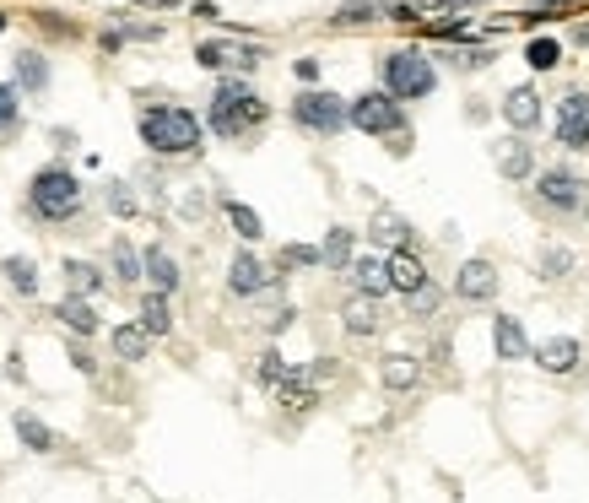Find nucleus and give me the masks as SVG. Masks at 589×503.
Returning a JSON list of instances; mask_svg holds the SVG:
<instances>
[{"label": "nucleus", "mask_w": 589, "mask_h": 503, "mask_svg": "<svg viewBox=\"0 0 589 503\" xmlns=\"http://www.w3.org/2000/svg\"><path fill=\"white\" fill-rule=\"evenodd\" d=\"M136 130H141L146 152H157V157H200V147H206V125L190 109H179V103H146Z\"/></svg>", "instance_id": "1"}, {"label": "nucleus", "mask_w": 589, "mask_h": 503, "mask_svg": "<svg viewBox=\"0 0 589 503\" xmlns=\"http://www.w3.org/2000/svg\"><path fill=\"white\" fill-rule=\"evenodd\" d=\"M82 206H87V190H82V179H76L65 163H49V168H38V174L28 179V211L38 222H49V228L76 222V217H82Z\"/></svg>", "instance_id": "2"}, {"label": "nucleus", "mask_w": 589, "mask_h": 503, "mask_svg": "<svg viewBox=\"0 0 589 503\" xmlns=\"http://www.w3.org/2000/svg\"><path fill=\"white\" fill-rule=\"evenodd\" d=\"M265 119H271V103H265L249 82H238V76L217 82V92H211V109H206V125L217 130L222 141L249 136V130H260V125H265Z\"/></svg>", "instance_id": "3"}, {"label": "nucleus", "mask_w": 589, "mask_h": 503, "mask_svg": "<svg viewBox=\"0 0 589 503\" xmlns=\"http://www.w3.org/2000/svg\"><path fill=\"white\" fill-rule=\"evenodd\" d=\"M379 76H384L379 92H390L400 109H406V103H422V98H433V92H438V65L427 60L422 49H390V55L379 60Z\"/></svg>", "instance_id": "4"}, {"label": "nucleus", "mask_w": 589, "mask_h": 503, "mask_svg": "<svg viewBox=\"0 0 589 503\" xmlns=\"http://www.w3.org/2000/svg\"><path fill=\"white\" fill-rule=\"evenodd\" d=\"M292 119H298L309 136H341L346 130V98H336L330 87H303L292 98Z\"/></svg>", "instance_id": "5"}, {"label": "nucleus", "mask_w": 589, "mask_h": 503, "mask_svg": "<svg viewBox=\"0 0 589 503\" xmlns=\"http://www.w3.org/2000/svg\"><path fill=\"white\" fill-rule=\"evenodd\" d=\"M346 125L363 130V136H400L406 130V109L390 92H363V98L346 103Z\"/></svg>", "instance_id": "6"}, {"label": "nucleus", "mask_w": 589, "mask_h": 503, "mask_svg": "<svg viewBox=\"0 0 589 503\" xmlns=\"http://www.w3.org/2000/svg\"><path fill=\"white\" fill-rule=\"evenodd\" d=\"M535 201L546 211H557V217H573V211L589 206V179L573 174V168H541V179H535Z\"/></svg>", "instance_id": "7"}, {"label": "nucleus", "mask_w": 589, "mask_h": 503, "mask_svg": "<svg viewBox=\"0 0 589 503\" xmlns=\"http://www.w3.org/2000/svg\"><path fill=\"white\" fill-rule=\"evenodd\" d=\"M260 60H265V49L238 44V38H206V44H195V65H206V71H254Z\"/></svg>", "instance_id": "8"}, {"label": "nucleus", "mask_w": 589, "mask_h": 503, "mask_svg": "<svg viewBox=\"0 0 589 503\" xmlns=\"http://www.w3.org/2000/svg\"><path fill=\"white\" fill-rule=\"evenodd\" d=\"M557 141L568 152H589V92H562L557 98Z\"/></svg>", "instance_id": "9"}, {"label": "nucleus", "mask_w": 589, "mask_h": 503, "mask_svg": "<svg viewBox=\"0 0 589 503\" xmlns=\"http://www.w3.org/2000/svg\"><path fill=\"white\" fill-rule=\"evenodd\" d=\"M454 293L465 303H487L498 293V266H492V260H465L460 276H454Z\"/></svg>", "instance_id": "10"}, {"label": "nucleus", "mask_w": 589, "mask_h": 503, "mask_svg": "<svg viewBox=\"0 0 589 503\" xmlns=\"http://www.w3.org/2000/svg\"><path fill=\"white\" fill-rule=\"evenodd\" d=\"M503 119L525 136V130L541 125V92H535L530 82L525 87H508V98H503Z\"/></svg>", "instance_id": "11"}, {"label": "nucleus", "mask_w": 589, "mask_h": 503, "mask_svg": "<svg viewBox=\"0 0 589 503\" xmlns=\"http://www.w3.org/2000/svg\"><path fill=\"white\" fill-rule=\"evenodd\" d=\"M227 287H233L238 298H260L265 287H271V271H265L260 260L244 249V255H233V266H227Z\"/></svg>", "instance_id": "12"}, {"label": "nucleus", "mask_w": 589, "mask_h": 503, "mask_svg": "<svg viewBox=\"0 0 589 503\" xmlns=\"http://www.w3.org/2000/svg\"><path fill=\"white\" fill-rule=\"evenodd\" d=\"M535 363H541V374H573V368L584 363V352H579L573 336H552V341L535 347Z\"/></svg>", "instance_id": "13"}, {"label": "nucleus", "mask_w": 589, "mask_h": 503, "mask_svg": "<svg viewBox=\"0 0 589 503\" xmlns=\"http://www.w3.org/2000/svg\"><path fill=\"white\" fill-rule=\"evenodd\" d=\"M141 276H146V282H152V293H179V282H184V276H179V260H173L168 255V249H146V255H141Z\"/></svg>", "instance_id": "14"}, {"label": "nucleus", "mask_w": 589, "mask_h": 503, "mask_svg": "<svg viewBox=\"0 0 589 503\" xmlns=\"http://www.w3.org/2000/svg\"><path fill=\"white\" fill-rule=\"evenodd\" d=\"M346 276H352V287L363 298H384V293H390V271H384V260H373V255H352Z\"/></svg>", "instance_id": "15"}, {"label": "nucleus", "mask_w": 589, "mask_h": 503, "mask_svg": "<svg viewBox=\"0 0 589 503\" xmlns=\"http://www.w3.org/2000/svg\"><path fill=\"white\" fill-rule=\"evenodd\" d=\"M384 271H390V287H395V293H406V298L427 287V271H422V260L411 255V249H395V255L384 260Z\"/></svg>", "instance_id": "16"}, {"label": "nucleus", "mask_w": 589, "mask_h": 503, "mask_svg": "<svg viewBox=\"0 0 589 503\" xmlns=\"http://www.w3.org/2000/svg\"><path fill=\"white\" fill-rule=\"evenodd\" d=\"M55 320L71 330V336H98V309H92V298H60Z\"/></svg>", "instance_id": "17"}, {"label": "nucleus", "mask_w": 589, "mask_h": 503, "mask_svg": "<svg viewBox=\"0 0 589 503\" xmlns=\"http://www.w3.org/2000/svg\"><path fill=\"white\" fill-rule=\"evenodd\" d=\"M492 347H498V357H508V363H514V357H530L525 325H519L514 314H498V320H492Z\"/></svg>", "instance_id": "18"}, {"label": "nucleus", "mask_w": 589, "mask_h": 503, "mask_svg": "<svg viewBox=\"0 0 589 503\" xmlns=\"http://www.w3.org/2000/svg\"><path fill=\"white\" fill-rule=\"evenodd\" d=\"M498 174H503V179H530V174H535V152L525 147V136L498 141Z\"/></svg>", "instance_id": "19"}, {"label": "nucleus", "mask_w": 589, "mask_h": 503, "mask_svg": "<svg viewBox=\"0 0 589 503\" xmlns=\"http://www.w3.org/2000/svg\"><path fill=\"white\" fill-rule=\"evenodd\" d=\"M341 320L352 336H379V298H346V309H341Z\"/></svg>", "instance_id": "20"}, {"label": "nucleus", "mask_w": 589, "mask_h": 503, "mask_svg": "<svg viewBox=\"0 0 589 503\" xmlns=\"http://www.w3.org/2000/svg\"><path fill=\"white\" fill-rule=\"evenodd\" d=\"M11 428H17V439L33 449V455H49V449H60V439H55V428H44L33 412H17L11 417Z\"/></svg>", "instance_id": "21"}, {"label": "nucleus", "mask_w": 589, "mask_h": 503, "mask_svg": "<svg viewBox=\"0 0 589 503\" xmlns=\"http://www.w3.org/2000/svg\"><path fill=\"white\" fill-rule=\"evenodd\" d=\"M352 244H357V233H352V228H330V233H325V244H319V266L346 271V266H352Z\"/></svg>", "instance_id": "22"}, {"label": "nucleus", "mask_w": 589, "mask_h": 503, "mask_svg": "<svg viewBox=\"0 0 589 503\" xmlns=\"http://www.w3.org/2000/svg\"><path fill=\"white\" fill-rule=\"evenodd\" d=\"M379 17H390V0H341L336 6L341 28H363V22H379Z\"/></svg>", "instance_id": "23"}, {"label": "nucleus", "mask_w": 589, "mask_h": 503, "mask_svg": "<svg viewBox=\"0 0 589 503\" xmlns=\"http://www.w3.org/2000/svg\"><path fill=\"white\" fill-rule=\"evenodd\" d=\"M65 287H71V298H92L103 293V271L92 260H65Z\"/></svg>", "instance_id": "24"}, {"label": "nucleus", "mask_w": 589, "mask_h": 503, "mask_svg": "<svg viewBox=\"0 0 589 503\" xmlns=\"http://www.w3.org/2000/svg\"><path fill=\"white\" fill-rule=\"evenodd\" d=\"M17 87L22 92H49V60L38 49H22L17 55Z\"/></svg>", "instance_id": "25"}, {"label": "nucleus", "mask_w": 589, "mask_h": 503, "mask_svg": "<svg viewBox=\"0 0 589 503\" xmlns=\"http://www.w3.org/2000/svg\"><path fill=\"white\" fill-rule=\"evenodd\" d=\"M417 357H406V352H390L384 357V368H379V379H384V390H411L417 385Z\"/></svg>", "instance_id": "26"}, {"label": "nucleus", "mask_w": 589, "mask_h": 503, "mask_svg": "<svg viewBox=\"0 0 589 503\" xmlns=\"http://www.w3.org/2000/svg\"><path fill=\"white\" fill-rule=\"evenodd\" d=\"M146 336H168L173 330V309H168V298L163 293H146L141 298V320H136Z\"/></svg>", "instance_id": "27"}, {"label": "nucleus", "mask_w": 589, "mask_h": 503, "mask_svg": "<svg viewBox=\"0 0 589 503\" xmlns=\"http://www.w3.org/2000/svg\"><path fill=\"white\" fill-rule=\"evenodd\" d=\"M146 352H152V336H146L141 325H119L114 330V357L119 363H141Z\"/></svg>", "instance_id": "28"}, {"label": "nucleus", "mask_w": 589, "mask_h": 503, "mask_svg": "<svg viewBox=\"0 0 589 503\" xmlns=\"http://www.w3.org/2000/svg\"><path fill=\"white\" fill-rule=\"evenodd\" d=\"M276 401L292 406V412H309V406H314V379L292 368V379H281V385H276Z\"/></svg>", "instance_id": "29"}, {"label": "nucleus", "mask_w": 589, "mask_h": 503, "mask_svg": "<svg viewBox=\"0 0 589 503\" xmlns=\"http://www.w3.org/2000/svg\"><path fill=\"white\" fill-rule=\"evenodd\" d=\"M0 271H6V282L17 287L22 298H33V293H38V266H33L28 255H6V266H0Z\"/></svg>", "instance_id": "30"}, {"label": "nucleus", "mask_w": 589, "mask_h": 503, "mask_svg": "<svg viewBox=\"0 0 589 503\" xmlns=\"http://www.w3.org/2000/svg\"><path fill=\"white\" fill-rule=\"evenodd\" d=\"M222 211H227V222H233V233L244 238V244H254V238H265V222L254 217V211H249L244 201H222Z\"/></svg>", "instance_id": "31"}, {"label": "nucleus", "mask_w": 589, "mask_h": 503, "mask_svg": "<svg viewBox=\"0 0 589 503\" xmlns=\"http://www.w3.org/2000/svg\"><path fill=\"white\" fill-rule=\"evenodd\" d=\"M373 238H384V244H400V249H406V244H411V228H406V217H395V211H379V217H373Z\"/></svg>", "instance_id": "32"}, {"label": "nucleus", "mask_w": 589, "mask_h": 503, "mask_svg": "<svg viewBox=\"0 0 589 503\" xmlns=\"http://www.w3.org/2000/svg\"><path fill=\"white\" fill-rule=\"evenodd\" d=\"M525 60H530V71H552V65L562 60V44H557V38H530Z\"/></svg>", "instance_id": "33"}, {"label": "nucleus", "mask_w": 589, "mask_h": 503, "mask_svg": "<svg viewBox=\"0 0 589 503\" xmlns=\"http://www.w3.org/2000/svg\"><path fill=\"white\" fill-rule=\"evenodd\" d=\"M17 119H22V92L11 87V82H0V136H6V130H17Z\"/></svg>", "instance_id": "34"}, {"label": "nucleus", "mask_w": 589, "mask_h": 503, "mask_svg": "<svg viewBox=\"0 0 589 503\" xmlns=\"http://www.w3.org/2000/svg\"><path fill=\"white\" fill-rule=\"evenodd\" d=\"M114 276H119V282H141V255L125 244V238L114 244Z\"/></svg>", "instance_id": "35"}, {"label": "nucleus", "mask_w": 589, "mask_h": 503, "mask_svg": "<svg viewBox=\"0 0 589 503\" xmlns=\"http://www.w3.org/2000/svg\"><path fill=\"white\" fill-rule=\"evenodd\" d=\"M535 271H541L546 282H557V276H568V271H573V255H568V249H541Z\"/></svg>", "instance_id": "36"}, {"label": "nucleus", "mask_w": 589, "mask_h": 503, "mask_svg": "<svg viewBox=\"0 0 589 503\" xmlns=\"http://www.w3.org/2000/svg\"><path fill=\"white\" fill-rule=\"evenodd\" d=\"M281 379H292V363H287V357H281V352H265L260 357V385H281Z\"/></svg>", "instance_id": "37"}, {"label": "nucleus", "mask_w": 589, "mask_h": 503, "mask_svg": "<svg viewBox=\"0 0 589 503\" xmlns=\"http://www.w3.org/2000/svg\"><path fill=\"white\" fill-rule=\"evenodd\" d=\"M109 211H114V217H136V211H141V201L130 195V184H109Z\"/></svg>", "instance_id": "38"}, {"label": "nucleus", "mask_w": 589, "mask_h": 503, "mask_svg": "<svg viewBox=\"0 0 589 503\" xmlns=\"http://www.w3.org/2000/svg\"><path fill=\"white\" fill-rule=\"evenodd\" d=\"M281 266H319V249L314 244H287L281 249Z\"/></svg>", "instance_id": "39"}, {"label": "nucleus", "mask_w": 589, "mask_h": 503, "mask_svg": "<svg viewBox=\"0 0 589 503\" xmlns=\"http://www.w3.org/2000/svg\"><path fill=\"white\" fill-rule=\"evenodd\" d=\"M406 303H411V314H433V309H438V287H433V282H427V287H422V293H411Z\"/></svg>", "instance_id": "40"}, {"label": "nucleus", "mask_w": 589, "mask_h": 503, "mask_svg": "<svg viewBox=\"0 0 589 503\" xmlns=\"http://www.w3.org/2000/svg\"><path fill=\"white\" fill-rule=\"evenodd\" d=\"M487 60H492L487 49H465V55H449V65H460V71H481Z\"/></svg>", "instance_id": "41"}, {"label": "nucleus", "mask_w": 589, "mask_h": 503, "mask_svg": "<svg viewBox=\"0 0 589 503\" xmlns=\"http://www.w3.org/2000/svg\"><path fill=\"white\" fill-rule=\"evenodd\" d=\"M292 71H298V82H303V87H314V82H319V60H314V55L292 60Z\"/></svg>", "instance_id": "42"}, {"label": "nucleus", "mask_w": 589, "mask_h": 503, "mask_svg": "<svg viewBox=\"0 0 589 503\" xmlns=\"http://www.w3.org/2000/svg\"><path fill=\"white\" fill-rule=\"evenodd\" d=\"M71 363L82 368V374H92V368H98V363H92V352L82 347V341H76V347H71Z\"/></svg>", "instance_id": "43"}, {"label": "nucleus", "mask_w": 589, "mask_h": 503, "mask_svg": "<svg viewBox=\"0 0 589 503\" xmlns=\"http://www.w3.org/2000/svg\"><path fill=\"white\" fill-rule=\"evenodd\" d=\"M98 44H103V49H109V55H114V49L125 44V33H119V28H103V38H98Z\"/></svg>", "instance_id": "44"}, {"label": "nucleus", "mask_w": 589, "mask_h": 503, "mask_svg": "<svg viewBox=\"0 0 589 503\" xmlns=\"http://www.w3.org/2000/svg\"><path fill=\"white\" fill-rule=\"evenodd\" d=\"M136 6H157V11H168V6H179V0H136Z\"/></svg>", "instance_id": "45"}, {"label": "nucleus", "mask_w": 589, "mask_h": 503, "mask_svg": "<svg viewBox=\"0 0 589 503\" xmlns=\"http://www.w3.org/2000/svg\"><path fill=\"white\" fill-rule=\"evenodd\" d=\"M579 44H589V22H579Z\"/></svg>", "instance_id": "46"}, {"label": "nucleus", "mask_w": 589, "mask_h": 503, "mask_svg": "<svg viewBox=\"0 0 589 503\" xmlns=\"http://www.w3.org/2000/svg\"><path fill=\"white\" fill-rule=\"evenodd\" d=\"M0 33H6V11H0Z\"/></svg>", "instance_id": "47"}]
</instances>
